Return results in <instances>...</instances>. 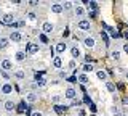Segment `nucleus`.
Here are the masks:
<instances>
[{
	"label": "nucleus",
	"instance_id": "72a5a7b5",
	"mask_svg": "<svg viewBox=\"0 0 128 116\" xmlns=\"http://www.w3.org/2000/svg\"><path fill=\"white\" fill-rule=\"evenodd\" d=\"M51 102H53L54 105H58V102H61V97H59V95H53V97H51Z\"/></svg>",
	"mask_w": 128,
	"mask_h": 116
},
{
	"label": "nucleus",
	"instance_id": "c03bdc74",
	"mask_svg": "<svg viewBox=\"0 0 128 116\" xmlns=\"http://www.w3.org/2000/svg\"><path fill=\"white\" fill-rule=\"evenodd\" d=\"M70 7H72V3H70V2H66V3H64V7H62V8H66V10H69V8H70Z\"/></svg>",
	"mask_w": 128,
	"mask_h": 116
},
{
	"label": "nucleus",
	"instance_id": "0eeeda50",
	"mask_svg": "<svg viewBox=\"0 0 128 116\" xmlns=\"http://www.w3.org/2000/svg\"><path fill=\"white\" fill-rule=\"evenodd\" d=\"M0 68H2L3 71H6V73H8V71L13 68V63H11L10 60H2V63H0Z\"/></svg>",
	"mask_w": 128,
	"mask_h": 116
},
{
	"label": "nucleus",
	"instance_id": "a878e982",
	"mask_svg": "<svg viewBox=\"0 0 128 116\" xmlns=\"http://www.w3.org/2000/svg\"><path fill=\"white\" fill-rule=\"evenodd\" d=\"M110 57L114 58V60H120V52L118 50H112L110 52Z\"/></svg>",
	"mask_w": 128,
	"mask_h": 116
},
{
	"label": "nucleus",
	"instance_id": "4be33fe9",
	"mask_svg": "<svg viewBox=\"0 0 128 116\" xmlns=\"http://www.w3.org/2000/svg\"><path fill=\"white\" fill-rule=\"evenodd\" d=\"M94 69V66L91 65V63H85V65H83V73L85 74H88V73H91V71Z\"/></svg>",
	"mask_w": 128,
	"mask_h": 116
},
{
	"label": "nucleus",
	"instance_id": "f257e3e1",
	"mask_svg": "<svg viewBox=\"0 0 128 116\" xmlns=\"http://www.w3.org/2000/svg\"><path fill=\"white\" fill-rule=\"evenodd\" d=\"M13 21H14L13 13H6V15H3V16H2V21H0V24H2V26H10Z\"/></svg>",
	"mask_w": 128,
	"mask_h": 116
},
{
	"label": "nucleus",
	"instance_id": "864d4df0",
	"mask_svg": "<svg viewBox=\"0 0 128 116\" xmlns=\"http://www.w3.org/2000/svg\"><path fill=\"white\" fill-rule=\"evenodd\" d=\"M0 13H2V8H0Z\"/></svg>",
	"mask_w": 128,
	"mask_h": 116
},
{
	"label": "nucleus",
	"instance_id": "aec40b11",
	"mask_svg": "<svg viewBox=\"0 0 128 116\" xmlns=\"http://www.w3.org/2000/svg\"><path fill=\"white\" fill-rule=\"evenodd\" d=\"M24 58H26V52H24V50H18V52H16V61H22Z\"/></svg>",
	"mask_w": 128,
	"mask_h": 116
},
{
	"label": "nucleus",
	"instance_id": "2f4dec72",
	"mask_svg": "<svg viewBox=\"0 0 128 116\" xmlns=\"http://www.w3.org/2000/svg\"><path fill=\"white\" fill-rule=\"evenodd\" d=\"M83 102L86 103V105H91V103H93V100H91V97L88 94H85V97H83Z\"/></svg>",
	"mask_w": 128,
	"mask_h": 116
},
{
	"label": "nucleus",
	"instance_id": "9d476101",
	"mask_svg": "<svg viewBox=\"0 0 128 116\" xmlns=\"http://www.w3.org/2000/svg\"><path fill=\"white\" fill-rule=\"evenodd\" d=\"M3 108H5L6 111H13V110H16V105H14V102H11V100H5Z\"/></svg>",
	"mask_w": 128,
	"mask_h": 116
},
{
	"label": "nucleus",
	"instance_id": "49530a36",
	"mask_svg": "<svg viewBox=\"0 0 128 116\" xmlns=\"http://www.w3.org/2000/svg\"><path fill=\"white\" fill-rule=\"evenodd\" d=\"M122 103H123V105H126V106H128V97H123V100H122Z\"/></svg>",
	"mask_w": 128,
	"mask_h": 116
},
{
	"label": "nucleus",
	"instance_id": "6e6552de",
	"mask_svg": "<svg viewBox=\"0 0 128 116\" xmlns=\"http://www.w3.org/2000/svg\"><path fill=\"white\" fill-rule=\"evenodd\" d=\"M77 81H78L80 84H82V86H85V84L90 82V78H88V74L82 73V74H77Z\"/></svg>",
	"mask_w": 128,
	"mask_h": 116
},
{
	"label": "nucleus",
	"instance_id": "f8f14e48",
	"mask_svg": "<svg viewBox=\"0 0 128 116\" xmlns=\"http://www.w3.org/2000/svg\"><path fill=\"white\" fill-rule=\"evenodd\" d=\"M24 110H27V102H26V100L19 102V105L16 106V111H18L19 114H21V113H24Z\"/></svg>",
	"mask_w": 128,
	"mask_h": 116
},
{
	"label": "nucleus",
	"instance_id": "dca6fc26",
	"mask_svg": "<svg viewBox=\"0 0 128 116\" xmlns=\"http://www.w3.org/2000/svg\"><path fill=\"white\" fill-rule=\"evenodd\" d=\"M64 8H62V5L61 3H53V5H51V11H53V13H61Z\"/></svg>",
	"mask_w": 128,
	"mask_h": 116
},
{
	"label": "nucleus",
	"instance_id": "7c9ffc66",
	"mask_svg": "<svg viewBox=\"0 0 128 116\" xmlns=\"http://www.w3.org/2000/svg\"><path fill=\"white\" fill-rule=\"evenodd\" d=\"M27 19H29V21H35V19H37V15L29 11V13H27Z\"/></svg>",
	"mask_w": 128,
	"mask_h": 116
},
{
	"label": "nucleus",
	"instance_id": "20e7f679",
	"mask_svg": "<svg viewBox=\"0 0 128 116\" xmlns=\"http://www.w3.org/2000/svg\"><path fill=\"white\" fill-rule=\"evenodd\" d=\"M8 37H10L11 42H21V41H22V34L18 32V31H13V32L8 35Z\"/></svg>",
	"mask_w": 128,
	"mask_h": 116
},
{
	"label": "nucleus",
	"instance_id": "6ab92c4d",
	"mask_svg": "<svg viewBox=\"0 0 128 116\" xmlns=\"http://www.w3.org/2000/svg\"><path fill=\"white\" fill-rule=\"evenodd\" d=\"M35 100H37V95H35L34 92H30V94L26 95V102H27V103H34Z\"/></svg>",
	"mask_w": 128,
	"mask_h": 116
},
{
	"label": "nucleus",
	"instance_id": "8fccbe9b",
	"mask_svg": "<svg viewBox=\"0 0 128 116\" xmlns=\"http://www.w3.org/2000/svg\"><path fill=\"white\" fill-rule=\"evenodd\" d=\"M29 5L30 7H35V5H38V2H29Z\"/></svg>",
	"mask_w": 128,
	"mask_h": 116
},
{
	"label": "nucleus",
	"instance_id": "1a4fd4ad",
	"mask_svg": "<svg viewBox=\"0 0 128 116\" xmlns=\"http://www.w3.org/2000/svg\"><path fill=\"white\" fill-rule=\"evenodd\" d=\"M66 98H75V95H77V90L74 89V87H67L66 89Z\"/></svg>",
	"mask_w": 128,
	"mask_h": 116
},
{
	"label": "nucleus",
	"instance_id": "2eb2a0df",
	"mask_svg": "<svg viewBox=\"0 0 128 116\" xmlns=\"http://www.w3.org/2000/svg\"><path fill=\"white\" fill-rule=\"evenodd\" d=\"M85 13H86V10L83 8V7H80V5L75 3V15H77V16H83Z\"/></svg>",
	"mask_w": 128,
	"mask_h": 116
},
{
	"label": "nucleus",
	"instance_id": "7ed1b4c3",
	"mask_svg": "<svg viewBox=\"0 0 128 116\" xmlns=\"http://www.w3.org/2000/svg\"><path fill=\"white\" fill-rule=\"evenodd\" d=\"M77 26H78V29H82V31H90L91 29L90 19H80V21L77 23Z\"/></svg>",
	"mask_w": 128,
	"mask_h": 116
},
{
	"label": "nucleus",
	"instance_id": "a18cd8bd",
	"mask_svg": "<svg viewBox=\"0 0 128 116\" xmlns=\"http://www.w3.org/2000/svg\"><path fill=\"white\" fill-rule=\"evenodd\" d=\"M90 110H91V113H96V105L91 103V105H90Z\"/></svg>",
	"mask_w": 128,
	"mask_h": 116
},
{
	"label": "nucleus",
	"instance_id": "79ce46f5",
	"mask_svg": "<svg viewBox=\"0 0 128 116\" xmlns=\"http://www.w3.org/2000/svg\"><path fill=\"white\" fill-rule=\"evenodd\" d=\"M67 66H69L70 69H74V68H75V61H74V60H70V61H69V65H67Z\"/></svg>",
	"mask_w": 128,
	"mask_h": 116
},
{
	"label": "nucleus",
	"instance_id": "5701e85b",
	"mask_svg": "<svg viewBox=\"0 0 128 116\" xmlns=\"http://www.w3.org/2000/svg\"><path fill=\"white\" fill-rule=\"evenodd\" d=\"M96 76H98V79H101V81H106V79H107V73H106V71H102V69L96 71Z\"/></svg>",
	"mask_w": 128,
	"mask_h": 116
},
{
	"label": "nucleus",
	"instance_id": "c9c22d12",
	"mask_svg": "<svg viewBox=\"0 0 128 116\" xmlns=\"http://www.w3.org/2000/svg\"><path fill=\"white\" fill-rule=\"evenodd\" d=\"M45 84H46V81H45V78H43V79H40V81L37 82V86L38 87H45Z\"/></svg>",
	"mask_w": 128,
	"mask_h": 116
},
{
	"label": "nucleus",
	"instance_id": "f3484780",
	"mask_svg": "<svg viewBox=\"0 0 128 116\" xmlns=\"http://www.w3.org/2000/svg\"><path fill=\"white\" fill-rule=\"evenodd\" d=\"M53 66L58 68V69H59V68H62V58L61 57H54L53 58Z\"/></svg>",
	"mask_w": 128,
	"mask_h": 116
},
{
	"label": "nucleus",
	"instance_id": "b1692460",
	"mask_svg": "<svg viewBox=\"0 0 128 116\" xmlns=\"http://www.w3.org/2000/svg\"><path fill=\"white\" fill-rule=\"evenodd\" d=\"M53 110H54V111H56V113H58L59 116H61V114L64 113V111L67 110V108H66V106H59V105H54V106H53Z\"/></svg>",
	"mask_w": 128,
	"mask_h": 116
},
{
	"label": "nucleus",
	"instance_id": "09e8293b",
	"mask_svg": "<svg viewBox=\"0 0 128 116\" xmlns=\"http://www.w3.org/2000/svg\"><path fill=\"white\" fill-rule=\"evenodd\" d=\"M32 116H43V114L40 113V111H34V113H32Z\"/></svg>",
	"mask_w": 128,
	"mask_h": 116
},
{
	"label": "nucleus",
	"instance_id": "58836bf2",
	"mask_svg": "<svg viewBox=\"0 0 128 116\" xmlns=\"http://www.w3.org/2000/svg\"><path fill=\"white\" fill-rule=\"evenodd\" d=\"M59 78H61V79H67V74H66V71H59Z\"/></svg>",
	"mask_w": 128,
	"mask_h": 116
},
{
	"label": "nucleus",
	"instance_id": "ddd939ff",
	"mask_svg": "<svg viewBox=\"0 0 128 116\" xmlns=\"http://www.w3.org/2000/svg\"><path fill=\"white\" fill-rule=\"evenodd\" d=\"M70 55L74 58H80V55H82V53H80V49H78L77 45H72L70 47Z\"/></svg>",
	"mask_w": 128,
	"mask_h": 116
},
{
	"label": "nucleus",
	"instance_id": "f704fd0d",
	"mask_svg": "<svg viewBox=\"0 0 128 116\" xmlns=\"http://www.w3.org/2000/svg\"><path fill=\"white\" fill-rule=\"evenodd\" d=\"M102 27H104L106 31H109V32H114V29H112V27H110L109 24H106V23H102Z\"/></svg>",
	"mask_w": 128,
	"mask_h": 116
},
{
	"label": "nucleus",
	"instance_id": "ea45409f",
	"mask_svg": "<svg viewBox=\"0 0 128 116\" xmlns=\"http://www.w3.org/2000/svg\"><path fill=\"white\" fill-rule=\"evenodd\" d=\"M67 81H69V82H77V76H70V78H67Z\"/></svg>",
	"mask_w": 128,
	"mask_h": 116
},
{
	"label": "nucleus",
	"instance_id": "37998d69",
	"mask_svg": "<svg viewBox=\"0 0 128 116\" xmlns=\"http://www.w3.org/2000/svg\"><path fill=\"white\" fill-rule=\"evenodd\" d=\"M122 49H123V52H125V53L128 55V42H125V44H123V47H122Z\"/></svg>",
	"mask_w": 128,
	"mask_h": 116
},
{
	"label": "nucleus",
	"instance_id": "412c9836",
	"mask_svg": "<svg viewBox=\"0 0 128 116\" xmlns=\"http://www.w3.org/2000/svg\"><path fill=\"white\" fill-rule=\"evenodd\" d=\"M8 42H10V39H6V37H0V50L6 49V47H8Z\"/></svg>",
	"mask_w": 128,
	"mask_h": 116
},
{
	"label": "nucleus",
	"instance_id": "c756f323",
	"mask_svg": "<svg viewBox=\"0 0 128 116\" xmlns=\"http://www.w3.org/2000/svg\"><path fill=\"white\" fill-rule=\"evenodd\" d=\"M106 89L109 90V92H112V94H114V92H115V86H114L112 82H107V84H106Z\"/></svg>",
	"mask_w": 128,
	"mask_h": 116
},
{
	"label": "nucleus",
	"instance_id": "f03ea898",
	"mask_svg": "<svg viewBox=\"0 0 128 116\" xmlns=\"http://www.w3.org/2000/svg\"><path fill=\"white\" fill-rule=\"evenodd\" d=\"M40 50V47H38V44H34V42H29L26 45V53H30V55H34V53H37V52Z\"/></svg>",
	"mask_w": 128,
	"mask_h": 116
},
{
	"label": "nucleus",
	"instance_id": "de8ad7c7",
	"mask_svg": "<svg viewBox=\"0 0 128 116\" xmlns=\"http://www.w3.org/2000/svg\"><path fill=\"white\" fill-rule=\"evenodd\" d=\"M69 35V29H64V32H62V37H67Z\"/></svg>",
	"mask_w": 128,
	"mask_h": 116
},
{
	"label": "nucleus",
	"instance_id": "5fc2aeb1",
	"mask_svg": "<svg viewBox=\"0 0 128 116\" xmlns=\"http://www.w3.org/2000/svg\"><path fill=\"white\" fill-rule=\"evenodd\" d=\"M0 89H2V86H0Z\"/></svg>",
	"mask_w": 128,
	"mask_h": 116
},
{
	"label": "nucleus",
	"instance_id": "4468645a",
	"mask_svg": "<svg viewBox=\"0 0 128 116\" xmlns=\"http://www.w3.org/2000/svg\"><path fill=\"white\" fill-rule=\"evenodd\" d=\"M0 90H2V94H11L13 92V86L11 84H3Z\"/></svg>",
	"mask_w": 128,
	"mask_h": 116
},
{
	"label": "nucleus",
	"instance_id": "c85d7f7f",
	"mask_svg": "<svg viewBox=\"0 0 128 116\" xmlns=\"http://www.w3.org/2000/svg\"><path fill=\"white\" fill-rule=\"evenodd\" d=\"M43 74H45V71H38V73H35V82H38L40 79H43Z\"/></svg>",
	"mask_w": 128,
	"mask_h": 116
},
{
	"label": "nucleus",
	"instance_id": "393cba45",
	"mask_svg": "<svg viewBox=\"0 0 128 116\" xmlns=\"http://www.w3.org/2000/svg\"><path fill=\"white\" fill-rule=\"evenodd\" d=\"M14 78L16 79H24V78H26V73H24V71H16V73H14Z\"/></svg>",
	"mask_w": 128,
	"mask_h": 116
},
{
	"label": "nucleus",
	"instance_id": "3c124183",
	"mask_svg": "<svg viewBox=\"0 0 128 116\" xmlns=\"http://www.w3.org/2000/svg\"><path fill=\"white\" fill-rule=\"evenodd\" d=\"M114 116H123V114H122V113H115Z\"/></svg>",
	"mask_w": 128,
	"mask_h": 116
},
{
	"label": "nucleus",
	"instance_id": "a19ab883",
	"mask_svg": "<svg viewBox=\"0 0 128 116\" xmlns=\"http://www.w3.org/2000/svg\"><path fill=\"white\" fill-rule=\"evenodd\" d=\"M2 78H3V79H6V81H8V79H10V74H8L6 71H2Z\"/></svg>",
	"mask_w": 128,
	"mask_h": 116
},
{
	"label": "nucleus",
	"instance_id": "473e14b6",
	"mask_svg": "<svg viewBox=\"0 0 128 116\" xmlns=\"http://www.w3.org/2000/svg\"><path fill=\"white\" fill-rule=\"evenodd\" d=\"M101 39L106 44H109V35H107V32H104V31H101Z\"/></svg>",
	"mask_w": 128,
	"mask_h": 116
},
{
	"label": "nucleus",
	"instance_id": "4c0bfd02",
	"mask_svg": "<svg viewBox=\"0 0 128 116\" xmlns=\"http://www.w3.org/2000/svg\"><path fill=\"white\" fill-rule=\"evenodd\" d=\"M82 105V102L80 100H77V98H74V102H72V106H80Z\"/></svg>",
	"mask_w": 128,
	"mask_h": 116
},
{
	"label": "nucleus",
	"instance_id": "603ef678",
	"mask_svg": "<svg viewBox=\"0 0 128 116\" xmlns=\"http://www.w3.org/2000/svg\"><path fill=\"white\" fill-rule=\"evenodd\" d=\"M126 81H128V73H126Z\"/></svg>",
	"mask_w": 128,
	"mask_h": 116
},
{
	"label": "nucleus",
	"instance_id": "e433bc0d",
	"mask_svg": "<svg viewBox=\"0 0 128 116\" xmlns=\"http://www.w3.org/2000/svg\"><path fill=\"white\" fill-rule=\"evenodd\" d=\"M110 37H112V39H118V37H120V32L114 31V32H110Z\"/></svg>",
	"mask_w": 128,
	"mask_h": 116
},
{
	"label": "nucleus",
	"instance_id": "cd10ccee",
	"mask_svg": "<svg viewBox=\"0 0 128 116\" xmlns=\"http://www.w3.org/2000/svg\"><path fill=\"white\" fill-rule=\"evenodd\" d=\"M88 7H90V8L93 10V11H98V8H99V7H98V3H96V2H88Z\"/></svg>",
	"mask_w": 128,
	"mask_h": 116
},
{
	"label": "nucleus",
	"instance_id": "39448f33",
	"mask_svg": "<svg viewBox=\"0 0 128 116\" xmlns=\"http://www.w3.org/2000/svg\"><path fill=\"white\" fill-rule=\"evenodd\" d=\"M42 31H43V34H51L54 31V26L51 24V23L46 21V23H43V24H42Z\"/></svg>",
	"mask_w": 128,
	"mask_h": 116
},
{
	"label": "nucleus",
	"instance_id": "9b49d317",
	"mask_svg": "<svg viewBox=\"0 0 128 116\" xmlns=\"http://www.w3.org/2000/svg\"><path fill=\"white\" fill-rule=\"evenodd\" d=\"M83 44H85V47H88V49H93V47L96 45V42H94L93 37H85V39H83Z\"/></svg>",
	"mask_w": 128,
	"mask_h": 116
},
{
	"label": "nucleus",
	"instance_id": "bb28decb",
	"mask_svg": "<svg viewBox=\"0 0 128 116\" xmlns=\"http://www.w3.org/2000/svg\"><path fill=\"white\" fill-rule=\"evenodd\" d=\"M38 39H40V42H42V44H48V35H46V34L42 32V34L38 35Z\"/></svg>",
	"mask_w": 128,
	"mask_h": 116
},
{
	"label": "nucleus",
	"instance_id": "a211bd4d",
	"mask_svg": "<svg viewBox=\"0 0 128 116\" xmlns=\"http://www.w3.org/2000/svg\"><path fill=\"white\" fill-rule=\"evenodd\" d=\"M24 26H26V21H22V19L21 21H13L10 24V27H13V29H16V27H24Z\"/></svg>",
	"mask_w": 128,
	"mask_h": 116
},
{
	"label": "nucleus",
	"instance_id": "423d86ee",
	"mask_svg": "<svg viewBox=\"0 0 128 116\" xmlns=\"http://www.w3.org/2000/svg\"><path fill=\"white\" fill-rule=\"evenodd\" d=\"M67 50V44L66 42H59V44H56V47H54V52L56 53H64V52Z\"/></svg>",
	"mask_w": 128,
	"mask_h": 116
}]
</instances>
